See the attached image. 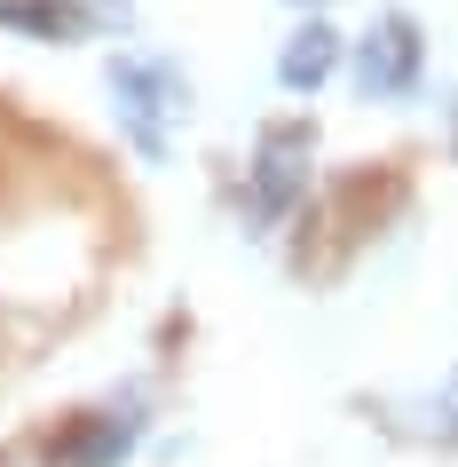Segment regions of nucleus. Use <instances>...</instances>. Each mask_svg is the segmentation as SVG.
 Segmentation results:
<instances>
[{"label": "nucleus", "mask_w": 458, "mask_h": 467, "mask_svg": "<svg viewBox=\"0 0 458 467\" xmlns=\"http://www.w3.org/2000/svg\"><path fill=\"white\" fill-rule=\"evenodd\" d=\"M451 159H458V96H451Z\"/></svg>", "instance_id": "0eeeda50"}, {"label": "nucleus", "mask_w": 458, "mask_h": 467, "mask_svg": "<svg viewBox=\"0 0 458 467\" xmlns=\"http://www.w3.org/2000/svg\"><path fill=\"white\" fill-rule=\"evenodd\" d=\"M0 25L40 32V40H79L87 25H111V8H79V0H0Z\"/></svg>", "instance_id": "39448f33"}, {"label": "nucleus", "mask_w": 458, "mask_h": 467, "mask_svg": "<svg viewBox=\"0 0 458 467\" xmlns=\"http://www.w3.org/2000/svg\"><path fill=\"white\" fill-rule=\"evenodd\" d=\"M135 451V420H87L79 436L56 443V467H119Z\"/></svg>", "instance_id": "423d86ee"}, {"label": "nucleus", "mask_w": 458, "mask_h": 467, "mask_svg": "<svg viewBox=\"0 0 458 467\" xmlns=\"http://www.w3.org/2000/svg\"><path fill=\"white\" fill-rule=\"evenodd\" d=\"M340 56H348V40H340L332 25H300L285 40V56H277V79H285L292 96H316V88L340 72Z\"/></svg>", "instance_id": "20e7f679"}, {"label": "nucleus", "mask_w": 458, "mask_h": 467, "mask_svg": "<svg viewBox=\"0 0 458 467\" xmlns=\"http://www.w3.org/2000/svg\"><path fill=\"white\" fill-rule=\"evenodd\" d=\"M309 150H316V135L300 119L261 127V143H253V182H245V222H253V230L285 222V206L309 191Z\"/></svg>", "instance_id": "f03ea898"}, {"label": "nucleus", "mask_w": 458, "mask_h": 467, "mask_svg": "<svg viewBox=\"0 0 458 467\" xmlns=\"http://www.w3.org/2000/svg\"><path fill=\"white\" fill-rule=\"evenodd\" d=\"M103 88L119 103L127 143L143 150V159H167L174 127L190 119V79L174 72L167 56H111V64H103Z\"/></svg>", "instance_id": "f257e3e1"}, {"label": "nucleus", "mask_w": 458, "mask_h": 467, "mask_svg": "<svg viewBox=\"0 0 458 467\" xmlns=\"http://www.w3.org/2000/svg\"><path fill=\"white\" fill-rule=\"evenodd\" d=\"M356 96L363 103H395L419 88V64H427V48H419V25L411 16H380V25L356 40Z\"/></svg>", "instance_id": "7ed1b4c3"}, {"label": "nucleus", "mask_w": 458, "mask_h": 467, "mask_svg": "<svg viewBox=\"0 0 458 467\" xmlns=\"http://www.w3.org/2000/svg\"><path fill=\"white\" fill-rule=\"evenodd\" d=\"M292 8H324V0H292Z\"/></svg>", "instance_id": "6e6552de"}]
</instances>
